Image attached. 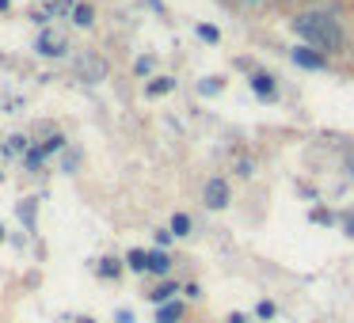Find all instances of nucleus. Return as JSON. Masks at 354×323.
Returning a JSON list of instances; mask_svg holds the SVG:
<instances>
[{"instance_id":"9b49d317","label":"nucleus","mask_w":354,"mask_h":323,"mask_svg":"<svg viewBox=\"0 0 354 323\" xmlns=\"http://www.w3.org/2000/svg\"><path fill=\"white\" fill-rule=\"evenodd\" d=\"M187 232H191V217L176 213V217H171V236H187Z\"/></svg>"},{"instance_id":"1a4fd4ad","label":"nucleus","mask_w":354,"mask_h":323,"mask_svg":"<svg viewBox=\"0 0 354 323\" xmlns=\"http://www.w3.org/2000/svg\"><path fill=\"white\" fill-rule=\"evenodd\" d=\"M176 297V285L171 282H164V285H156L153 293H149V300H156V304H168V300Z\"/></svg>"},{"instance_id":"4be33fe9","label":"nucleus","mask_w":354,"mask_h":323,"mask_svg":"<svg viewBox=\"0 0 354 323\" xmlns=\"http://www.w3.org/2000/svg\"><path fill=\"white\" fill-rule=\"evenodd\" d=\"M80 323H95V320H80Z\"/></svg>"},{"instance_id":"6ab92c4d","label":"nucleus","mask_w":354,"mask_h":323,"mask_svg":"<svg viewBox=\"0 0 354 323\" xmlns=\"http://www.w3.org/2000/svg\"><path fill=\"white\" fill-rule=\"evenodd\" d=\"M343 232H346V236H354V213L343 217Z\"/></svg>"},{"instance_id":"ddd939ff","label":"nucleus","mask_w":354,"mask_h":323,"mask_svg":"<svg viewBox=\"0 0 354 323\" xmlns=\"http://www.w3.org/2000/svg\"><path fill=\"white\" fill-rule=\"evenodd\" d=\"M100 274L103 277H118V274H122V266H118L115 259H100Z\"/></svg>"},{"instance_id":"f3484780","label":"nucleus","mask_w":354,"mask_h":323,"mask_svg":"<svg viewBox=\"0 0 354 323\" xmlns=\"http://www.w3.org/2000/svg\"><path fill=\"white\" fill-rule=\"evenodd\" d=\"M133 69H138V77H145V72H149V69H153V57H141V61H138V65H133Z\"/></svg>"},{"instance_id":"dca6fc26","label":"nucleus","mask_w":354,"mask_h":323,"mask_svg":"<svg viewBox=\"0 0 354 323\" xmlns=\"http://www.w3.org/2000/svg\"><path fill=\"white\" fill-rule=\"evenodd\" d=\"M255 315H259V320H270V315H274V304H270V300H259V308H255Z\"/></svg>"},{"instance_id":"0eeeda50","label":"nucleus","mask_w":354,"mask_h":323,"mask_svg":"<svg viewBox=\"0 0 354 323\" xmlns=\"http://www.w3.org/2000/svg\"><path fill=\"white\" fill-rule=\"evenodd\" d=\"M252 88L263 95V99H270V95H274V80H270L267 72H255V77H252Z\"/></svg>"},{"instance_id":"f257e3e1","label":"nucleus","mask_w":354,"mask_h":323,"mask_svg":"<svg viewBox=\"0 0 354 323\" xmlns=\"http://www.w3.org/2000/svg\"><path fill=\"white\" fill-rule=\"evenodd\" d=\"M293 31L305 39V46H313L316 54H339L343 50V27L339 19H331L328 12H301L293 16Z\"/></svg>"},{"instance_id":"5701e85b","label":"nucleus","mask_w":354,"mask_h":323,"mask_svg":"<svg viewBox=\"0 0 354 323\" xmlns=\"http://www.w3.org/2000/svg\"><path fill=\"white\" fill-rule=\"evenodd\" d=\"M0 239H4V228H0Z\"/></svg>"},{"instance_id":"4468645a","label":"nucleus","mask_w":354,"mask_h":323,"mask_svg":"<svg viewBox=\"0 0 354 323\" xmlns=\"http://www.w3.org/2000/svg\"><path fill=\"white\" fill-rule=\"evenodd\" d=\"M126 262H130V270H149V255L145 251H130Z\"/></svg>"},{"instance_id":"412c9836","label":"nucleus","mask_w":354,"mask_h":323,"mask_svg":"<svg viewBox=\"0 0 354 323\" xmlns=\"http://www.w3.org/2000/svg\"><path fill=\"white\" fill-rule=\"evenodd\" d=\"M118 323H133V315L130 312H118Z\"/></svg>"},{"instance_id":"aec40b11","label":"nucleus","mask_w":354,"mask_h":323,"mask_svg":"<svg viewBox=\"0 0 354 323\" xmlns=\"http://www.w3.org/2000/svg\"><path fill=\"white\" fill-rule=\"evenodd\" d=\"M229 323H252V320H248L244 312H232V315H229Z\"/></svg>"},{"instance_id":"20e7f679","label":"nucleus","mask_w":354,"mask_h":323,"mask_svg":"<svg viewBox=\"0 0 354 323\" xmlns=\"http://www.w3.org/2000/svg\"><path fill=\"white\" fill-rule=\"evenodd\" d=\"M293 65H301V69H324V54H316L313 46H297L293 50Z\"/></svg>"},{"instance_id":"6e6552de","label":"nucleus","mask_w":354,"mask_h":323,"mask_svg":"<svg viewBox=\"0 0 354 323\" xmlns=\"http://www.w3.org/2000/svg\"><path fill=\"white\" fill-rule=\"evenodd\" d=\"M149 270H153V274H168L171 270V259L164 251H149Z\"/></svg>"},{"instance_id":"39448f33","label":"nucleus","mask_w":354,"mask_h":323,"mask_svg":"<svg viewBox=\"0 0 354 323\" xmlns=\"http://www.w3.org/2000/svg\"><path fill=\"white\" fill-rule=\"evenodd\" d=\"M77 69H80V77H84L88 84H95V80H103V77H107V65H103L100 57H84V61H80Z\"/></svg>"},{"instance_id":"a211bd4d","label":"nucleus","mask_w":354,"mask_h":323,"mask_svg":"<svg viewBox=\"0 0 354 323\" xmlns=\"http://www.w3.org/2000/svg\"><path fill=\"white\" fill-rule=\"evenodd\" d=\"M198 35H202L206 42H217V31H214V27H198Z\"/></svg>"},{"instance_id":"f8f14e48","label":"nucleus","mask_w":354,"mask_h":323,"mask_svg":"<svg viewBox=\"0 0 354 323\" xmlns=\"http://www.w3.org/2000/svg\"><path fill=\"white\" fill-rule=\"evenodd\" d=\"M73 23H80V27L92 23V4H77V8H73Z\"/></svg>"},{"instance_id":"f03ea898","label":"nucleus","mask_w":354,"mask_h":323,"mask_svg":"<svg viewBox=\"0 0 354 323\" xmlns=\"http://www.w3.org/2000/svg\"><path fill=\"white\" fill-rule=\"evenodd\" d=\"M202 198H206L209 209H225L229 206V183H225V179H209L206 190H202Z\"/></svg>"},{"instance_id":"7ed1b4c3","label":"nucleus","mask_w":354,"mask_h":323,"mask_svg":"<svg viewBox=\"0 0 354 323\" xmlns=\"http://www.w3.org/2000/svg\"><path fill=\"white\" fill-rule=\"evenodd\" d=\"M65 46H69V42H65L62 31H42V35H39V54H42V57H62Z\"/></svg>"},{"instance_id":"2eb2a0df","label":"nucleus","mask_w":354,"mask_h":323,"mask_svg":"<svg viewBox=\"0 0 354 323\" xmlns=\"http://www.w3.org/2000/svg\"><path fill=\"white\" fill-rule=\"evenodd\" d=\"M198 92H202V95H217V92H221V80H217V77H206Z\"/></svg>"},{"instance_id":"9d476101","label":"nucleus","mask_w":354,"mask_h":323,"mask_svg":"<svg viewBox=\"0 0 354 323\" xmlns=\"http://www.w3.org/2000/svg\"><path fill=\"white\" fill-rule=\"evenodd\" d=\"M171 88H176V80H171V77H156L153 84L145 88V92H149V95H168Z\"/></svg>"},{"instance_id":"423d86ee","label":"nucleus","mask_w":354,"mask_h":323,"mask_svg":"<svg viewBox=\"0 0 354 323\" xmlns=\"http://www.w3.org/2000/svg\"><path fill=\"white\" fill-rule=\"evenodd\" d=\"M183 320V304L179 300H168V304L156 308V323H179Z\"/></svg>"}]
</instances>
